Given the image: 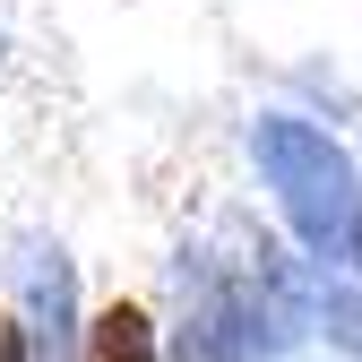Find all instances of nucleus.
<instances>
[{
  "mask_svg": "<svg viewBox=\"0 0 362 362\" xmlns=\"http://www.w3.org/2000/svg\"><path fill=\"white\" fill-rule=\"evenodd\" d=\"M86 362H164L156 354V320L139 302H104L86 320Z\"/></svg>",
  "mask_w": 362,
  "mask_h": 362,
  "instance_id": "nucleus-2",
  "label": "nucleus"
},
{
  "mask_svg": "<svg viewBox=\"0 0 362 362\" xmlns=\"http://www.w3.org/2000/svg\"><path fill=\"white\" fill-rule=\"evenodd\" d=\"M354 250H362V199H354Z\"/></svg>",
  "mask_w": 362,
  "mask_h": 362,
  "instance_id": "nucleus-5",
  "label": "nucleus"
},
{
  "mask_svg": "<svg viewBox=\"0 0 362 362\" xmlns=\"http://www.w3.org/2000/svg\"><path fill=\"white\" fill-rule=\"evenodd\" d=\"M35 310L52 320L43 328V362H61V337H69V267H61V250L35 259Z\"/></svg>",
  "mask_w": 362,
  "mask_h": 362,
  "instance_id": "nucleus-3",
  "label": "nucleus"
},
{
  "mask_svg": "<svg viewBox=\"0 0 362 362\" xmlns=\"http://www.w3.org/2000/svg\"><path fill=\"white\" fill-rule=\"evenodd\" d=\"M0 362H35V345H26V328L0 310Z\"/></svg>",
  "mask_w": 362,
  "mask_h": 362,
  "instance_id": "nucleus-4",
  "label": "nucleus"
},
{
  "mask_svg": "<svg viewBox=\"0 0 362 362\" xmlns=\"http://www.w3.org/2000/svg\"><path fill=\"white\" fill-rule=\"evenodd\" d=\"M250 156H259L276 207L293 216V233L310 250H328L345 224H354V164H345V147L328 139V129H310L293 112H259L250 121Z\"/></svg>",
  "mask_w": 362,
  "mask_h": 362,
  "instance_id": "nucleus-1",
  "label": "nucleus"
}]
</instances>
